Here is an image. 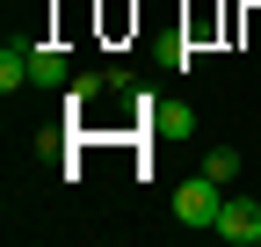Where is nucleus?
<instances>
[{"instance_id": "obj_5", "label": "nucleus", "mask_w": 261, "mask_h": 247, "mask_svg": "<svg viewBox=\"0 0 261 247\" xmlns=\"http://www.w3.org/2000/svg\"><path fill=\"white\" fill-rule=\"evenodd\" d=\"M22 80H29V51H15V44H8V51H0V87L15 95Z\"/></svg>"}, {"instance_id": "obj_2", "label": "nucleus", "mask_w": 261, "mask_h": 247, "mask_svg": "<svg viewBox=\"0 0 261 247\" xmlns=\"http://www.w3.org/2000/svg\"><path fill=\"white\" fill-rule=\"evenodd\" d=\"M211 233H218V240H232V247H261V204H254V196H225Z\"/></svg>"}, {"instance_id": "obj_1", "label": "nucleus", "mask_w": 261, "mask_h": 247, "mask_svg": "<svg viewBox=\"0 0 261 247\" xmlns=\"http://www.w3.org/2000/svg\"><path fill=\"white\" fill-rule=\"evenodd\" d=\"M218 204H225V182H211L203 167H196V175L181 182V189H174V218H181V226H203V233H211V226H218Z\"/></svg>"}, {"instance_id": "obj_3", "label": "nucleus", "mask_w": 261, "mask_h": 247, "mask_svg": "<svg viewBox=\"0 0 261 247\" xmlns=\"http://www.w3.org/2000/svg\"><path fill=\"white\" fill-rule=\"evenodd\" d=\"M29 80L37 87H65V51L58 44H29Z\"/></svg>"}, {"instance_id": "obj_4", "label": "nucleus", "mask_w": 261, "mask_h": 247, "mask_svg": "<svg viewBox=\"0 0 261 247\" xmlns=\"http://www.w3.org/2000/svg\"><path fill=\"white\" fill-rule=\"evenodd\" d=\"M203 175L232 189V182H240V153H232V145H211V153H203Z\"/></svg>"}]
</instances>
